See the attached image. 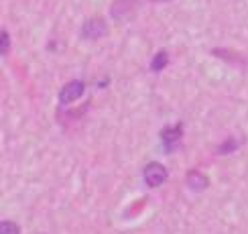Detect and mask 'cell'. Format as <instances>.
<instances>
[{
	"label": "cell",
	"mask_w": 248,
	"mask_h": 234,
	"mask_svg": "<svg viewBox=\"0 0 248 234\" xmlns=\"http://www.w3.org/2000/svg\"><path fill=\"white\" fill-rule=\"evenodd\" d=\"M142 177H144V183H147L149 187H159V186H163V183L167 181L169 171H167V167H165V165H161V163L151 161V163L144 165Z\"/></svg>",
	"instance_id": "cell-1"
},
{
	"label": "cell",
	"mask_w": 248,
	"mask_h": 234,
	"mask_svg": "<svg viewBox=\"0 0 248 234\" xmlns=\"http://www.w3.org/2000/svg\"><path fill=\"white\" fill-rule=\"evenodd\" d=\"M183 137V126L181 125H169L161 128L159 132V139H161V145L165 153H173L175 149L179 147V140Z\"/></svg>",
	"instance_id": "cell-2"
},
{
	"label": "cell",
	"mask_w": 248,
	"mask_h": 234,
	"mask_svg": "<svg viewBox=\"0 0 248 234\" xmlns=\"http://www.w3.org/2000/svg\"><path fill=\"white\" fill-rule=\"evenodd\" d=\"M86 92V84L81 79H74L69 81V84H65L63 88H61L59 92V102L61 104H71V102H76L78 98L84 96Z\"/></svg>",
	"instance_id": "cell-3"
},
{
	"label": "cell",
	"mask_w": 248,
	"mask_h": 234,
	"mask_svg": "<svg viewBox=\"0 0 248 234\" xmlns=\"http://www.w3.org/2000/svg\"><path fill=\"white\" fill-rule=\"evenodd\" d=\"M104 35H106V23L102 18H88L84 23V27H81V37L84 39L96 41Z\"/></svg>",
	"instance_id": "cell-4"
},
{
	"label": "cell",
	"mask_w": 248,
	"mask_h": 234,
	"mask_svg": "<svg viewBox=\"0 0 248 234\" xmlns=\"http://www.w3.org/2000/svg\"><path fill=\"white\" fill-rule=\"evenodd\" d=\"M187 186L193 191H203L205 187L210 186V179L205 177L203 173H200V171H189L187 173Z\"/></svg>",
	"instance_id": "cell-5"
},
{
	"label": "cell",
	"mask_w": 248,
	"mask_h": 234,
	"mask_svg": "<svg viewBox=\"0 0 248 234\" xmlns=\"http://www.w3.org/2000/svg\"><path fill=\"white\" fill-rule=\"evenodd\" d=\"M167 63H169V55H167V51H159V53L153 57L151 69H153V71H161V69L167 67Z\"/></svg>",
	"instance_id": "cell-6"
},
{
	"label": "cell",
	"mask_w": 248,
	"mask_h": 234,
	"mask_svg": "<svg viewBox=\"0 0 248 234\" xmlns=\"http://www.w3.org/2000/svg\"><path fill=\"white\" fill-rule=\"evenodd\" d=\"M0 234H20V228L13 220H2L0 222Z\"/></svg>",
	"instance_id": "cell-7"
},
{
	"label": "cell",
	"mask_w": 248,
	"mask_h": 234,
	"mask_svg": "<svg viewBox=\"0 0 248 234\" xmlns=\"http://www.w3.org/2000/svg\"><path fill=\"white\" fill-rule=\"evenodd\" d=\"M236 149H238L236 140H234V139H228V140H226L224 145L218 149V153H220V155H224V153H232V151H236Z\"/></svg>",
	"instance_id": "cell-8"
},
{
	"label": "cell",
	"mask_w": 248,
	"mask_h": 234,
	"mask_svg": "<svg viewBox=\"0 0 248 234\" xmlns=\"http://www.w3.org/2000/svg\"><path fill=\"white\" fill-rule=\"evenodd\" d=\"M8 49H10V37H8V31L4 29L2 31V49H0V51H2V55L8 53Z\"/></svg>",
	"instance_id": "cell-9"
},
{
	"label": "cell",
	"mask_w": 248,
	"mask_h": 234,
	"mask_svg": "<svg viewBox=\"0 0 248 234\" xmlns=\"http://www.w3.org/2000/svg\"><path fill=\"white\" fill-rule=\"evenodd\" d=\"M157 2H159V0H157ZM163 2H165V0H163Z\"/></svg>",
	"instance_id": "cell-10"
}]
</instances>
